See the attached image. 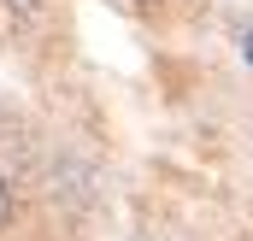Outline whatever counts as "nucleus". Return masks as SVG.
<instances>
[{
  "label": "nucleus",
  "instance_id": "obj_1",
  "mask_svg": "<svg viewBox=\"0 0 253 241\" xmlns=\"http://www.w3.org/2000/svg\"><path fill=\"white\" fill-rule=\"evenodd\" d=\"M12 224V188H6V177H0V230Z\"/></svg>",
  "mask_w": 253,
  "mask_h": 241
},
{
  "label": "nucleus",
  "instance_id": "obj_2",
  "mask_svg": "<svg viewBox=\"0 0 253 241\" xmlns=\"http://www.w3.org/2000/svg\"><path fill=\"white\" fill-rule=\"evenodd\" d=\"M6 6H12V12H18V18H30V12H36V6H42V0H6Z\"/></svg>",
  "mask_w": 253,
  "mask_h": 241
},
{
  "label": "nucleus",
  "instance_id": "obj_3",
  "mask_svg": "<svg viewBox=\"0 0 253 241\" xmlns=\"http://www.w3.org/2000/svg\"><path fill=\"white\" fill-rule=\"evenodd\" d=\"M242 59L253 65V30H248V36H242Z\"/></svg>",
  "mask_w": 253,
  "mask_h": 241
}]
</instances>
